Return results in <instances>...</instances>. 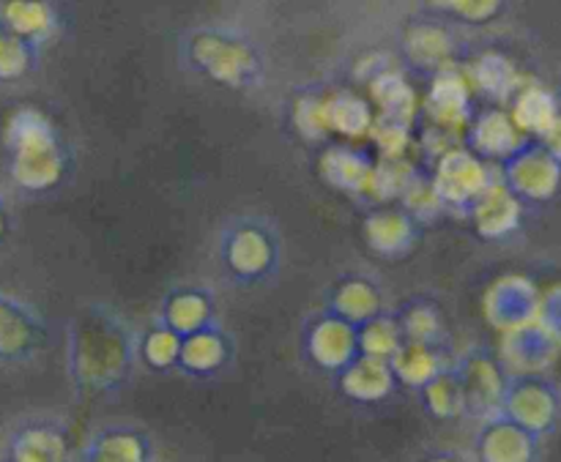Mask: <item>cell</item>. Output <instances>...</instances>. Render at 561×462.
Instances as JSON below:
<instances>
[{"label": "cell", "mask_w": 561, "mask_h": 462, "mask_svg": "<svg viewBox=\"0 0 561 462\" xmlns=\"http://www.w3.org/2000/svg\"><path fill=\"white\" fill-rule=\"evenodd\" d=\"M9 462H69V441L60 427L33 421L11 436Z\"/></svg>", "instance_id": "5bb4252c"}, {"label": "cell", "mask_w": 561, "mask_h": 462, "mask_svg": "<svg viewBox=\"0 0 561 462\" xmlns=\"http://www.w3.org/2000/svg\"><path fill=\"white\" fill-rule=\"evenodd\" d=\"M356 343H359L362 356H373V359L389 361L405 343L403 332H400L398 317H373V321L356 326Z\"/></svg>", "instance_id": "f1b7e54d"}, {"label": "cell", "mask_w": 561, "mask_h": 462, "mask_svg": "<svg viewBox=\"0 0 561 462\" xmlns=\"http://www.w3.org/2000/svg\"><path fill=\"white\" fill-rule=\"evenodd\" d=\"M398 203L414 222H431V219H438L447 211V206H444L442 197H438L436 186H433L431 175L420 173H416V178L411 181L409 189L403 192V197H400Z\"/></svg>", "instance_id": "1f68e13d"}, {"label": "cell", "mask_w": 561, "mask_h": 462, "mask_svg": "<svg viewBox=\"0 0 561 462\" xmlns=\"http://www.w3.org/2000/svg\"><path fill=\"white\" fill-rule=\"evenodd\" d=\"M469 142V151L477 153L480 159H507L518 153V129H515L507 115L491 109V113H482L471 124Z\"/></svg>", "instance_id": "d6986e66"}, {"label": "cell", "mask_w": 561, "mask_h": 462, "mask_svg": "<svg viewBox=\"0 0 561 462\" xmlns=\"http://www.w3.org/2000/svg\"><path fill=\"white\" fill-rule=\"evenodd\" d=\"M44 345V323L25 301L0 293V365H20Z\"/></svg>", "instance_id": "8992f818"}, {"label": "cell", "mask_w": 561, "mask_h": 462, "mask_svg": "<svg viewBox=\"0 0 561 462\" xmlns=\"http://www.w3.org/2000/svg\"><path fill=\"white\" fill-rule=\"evenodd\" d=\"M422 397H425L427 411H431L436 419H455L466 411V397L463 386H460L458 372L444 370L427 383L425 389H420Z\"/></svg>", "instance_id": "f546056e"}, {"label": "cell", "mask_w": 561, "mask_h": 462, "mask_svg": "<svg viewBox=\"0 0 561 462\" xmlns=\"http://www.w3.org/2000/svg\"><path fill=\"white\" fill-rule=\"evenodd\" d=\"M71 376L88 392L118 386L131 367V339L124 323L107 310H85L71 323Z\"/></svg>", "instance_id": "6da1fadb"}, {"label": "cell", "mask_w": 561, "mask_h": 462, "mask_svg": "<svg viewBox=\"0 0 561 462\" xmlns=\"http://www.w3.org/2000/svg\"><path fill=\"white\" fill-rule=\"evenodd\" d=\"M460 386H463L466 411L480 416H496V411L504 405L507 389L499 367L488 356H471L458 370Z\"/></svg>", "instance_id": "9c48e42d"}, {"label": "cell", "mask_w": 561, "mask_h": 462, "mask_svg": "<svg viewBox=\"0 0 561 462\" xmlns=\"http://www.w3.org/2000/svg\"><path fill=\"white\" fill-rule=\"evenodd\" d=\"M389 367L394 372V381L411 389H425L438 372H444V361L438 356L436 345L403 343L398 354L389 359Z\"/></svg>", "instance_id": "cb8c5ba5"}, {"label": "cell", "mask_w": 561, "mask_h": 462, "mask_svg": "<svg viewBox=\"0 0 561 462\" xmlns=\"http://www.w3.org/2000/svg\"><path fill=\"white\" fill-rule=\"evenodd\" d=\"M373 146L378 148V157L381 159H405L409 157V148H411V126L409 124H400V120L392 118H381L376 115L370 126V135Z\"/></svg>", "instance_id": "836d02e7"}, {"label": "cell", "mask_w": 561, "mask_h": 462, "mask_svg": "<svg viewBox=\"0 0 561 462\" xmlns=\"http://www.w3.org/2000/svg\"><path fill=\"white\" fill-rule=\"evenodd\" d=\"M0 27L38 49L58 31V11L49 0H3Z\"/></svg>", "instance_id": "30bf717a"}, {"label": "cell", "mask_w": 561, "mask_h": 462, "mask_svg": "<svg viewBox=\"0 0 561 462\" xmlns=\"http://www.w3.org/2000/svg\"><path fill=\"white\" fill-rule=\"evenodd\" d=\"M431 181L444 206L460 208V211H469L480 200L482 192L493 184L488 164L469 148H453L438 157Z\"/></svg>", "instance_id": "277c9868"}, {"label": "cell", "mask_w": 561, "mask_h": 462, "mask_svg": "<svg viewBox=\"0 0 561 462\" xmlns=\"http://www.w3.org/2000/svg\"><path fill=\"white\" fill-rule=\"evenodd\" d=\"M0 3H3V0H0Z\"/></svg>", "instance_id": "ab89813d"}, {"label": "cell", "mask_w": 561, "mask_h": 462, "mask_svg": "<svg viewBox=\"0 0 561 462\" xmlns=\"http://www.w3.org/2000/svg\"><path fill=\"white\" fill-rule=\"evenodd\" d=\"M82 462H148V443L131 430H104L93 438Z\"/></svg>", "instance_id": "83f0119b"}, {"label": "cell", "mask_w": 561, "mask_h": 462, "mask_svg": "<svg viewBox=\"0 0 561 462\" xmlns=\"http://www.w3.org/2000/svg\"><path fill=\"white\" fill-rule=\"evenodd\" d=\"M9 175L22 192H47L60 184L66 151L53 120L36 107H20L9 115L3 131Z\"/></svg>", "instance_id": "7a4b0ae2"}, {"label": "cell", "mask_w": 561, "mask_h": 462, "mask_svg": "<svg viewBox=\"0 0 561 462\" xmlns=\"http://www.w3.org/2000/svg\"><path fill=\"white\" fill-rule=\"evenodd\" d=\"M510 80V69L499 55H485L474 63L471 69V85L482 88L488 93H502L507 88Z\"/></svg>", "instance_id": "8d00e7d4"}, {"label": "cell", "mask_w": 561, "mask_h": 462, "mask_svg": "<svg viewBox=\"0 0 561 462\" xmlns=\"http://www.w3.org/2000/svg\"><path fill=\"white\" fill-rule=\"evenodd\" d=\"M321 168L323 181L334 189L351 192V195H362L367 186V178H370L373 159L367 151H359V148L351 146H332L321 153Z\"/></svg>", "instance_id": "2e32d148"}, {"label": "cell", "mask_w": 561, "mask_h": 462, "mask_svg": "<svg viewBox=\"0 0 561 462\" xmlns=\"http://www.w3.org/2000/svg\"><path fill=\"white\" fill-rule=\"evenodd\" d=\"M214 307L211 299L201 290H179L164 301L162 310V326L175 332L179 337H190V334L203 332L211 326Z\"/></svg>", "instance_id": "603a6c76"}, {"label": "cell", "mask_w": 561, "mask_h": 462, "mask_svg": "<svg viewBox=\"0 0 561 462\" xmlns=\"http://www.w3.org/2000/svg\"><path fill=\"white\" fill-rule=\"evenodd\" d=\"M365 241L383 257H403L416 244V222L405 211L383 208L365 219Z\"/></svg>", "instance_id": "8fae6325"}, {"label": "cell", "mask_w": 561, "mask_h": 462, "mask_svg": "<svg viewBox=\"0 0 561 462\" xmlns=\"http://www.w3.org/2000/svg\"><path fill=\"white\" fill-rule=\"evenodd\" d=\"M403 53L411 66L436 74L438 69L453 63L455 38L444 25H436V22H416V25H411L405 31Z\"/></svg>", "instance_id": "4fadbf2b"}, {"label": "cell", "mask_w": 561, "mask_h": 462, "mask_svg": "<svg viewBox=\"0 0 561 462\" xmlns=\"http://www.w3.org/2000/svg\"><path fill=\"white\" fill-rule=\"evenodd\" d=\"M367 88H370V104H376L381 118H392L409 126L414 124L416 96L403 71L387 66L373 80H367Z\"/></svg>", "instance_id": "e0dca14e"}, {"label": "cell", "mask_w": 561, "mask_h": 462, "mask_svg": "<svg viewBox=\"0 0 561 462\" xmlns=\"http://www.w3.org/2000/svg\"><path fill=\"white\" fill-rule=\"evenodd\" d=\"M5 230H9V208H5L3 197H0V241H3Z\"/></svg>", "instance_id": "74e56055"}, {"label": "cell", "mask_w": 561, "mask_h": 462, "mask_svg": "<svg viewBox=\"0 0 561 462\" xmlns=\"http://www.w3.org/2000/svg\"><path fill=\"white\" fill-rule=\"evenodd\" d=\"M230 359V345L222 332L214 326L203 328V332L190 334L181 339V356L179 365L192 376H211V372L222 370Z\"/></svg>", "instance_id": "44dd1931"}, {"label": "cell", "mask_w": 561, "mask_h": 462, "mask_svg": "<svg viewBox=\"0 0 561 462\" xmlns=\"http://www.w3.org/2000/svg\"><path fill=\"white\" fill-rule=\"evenodd\" d=\"M307 356L329 372H343L359 356L356 326L337 315H323L307 332Z\"/></svg>", "instance_id": "52a82bcc"}, {"label": "cell", "mask_w": 561, "mask_h": 462, "mask_svg": "<svg viewBox=\"0 0 561 462\" xmlns=\"http://www.w3.org/2000/svg\"><path fill=\"white\" fill-rule=\"evenodd\" d=\"M504 408H507V419L524 427L526 432L542 430L551 421L553 400L540 383H518L513 392L504 397Z\"/></svg>", "instance_id": "d4e9b609"}, {"label": "cell", "mask_w": 561, "mask_h": 462, "mask_svg": "<svg viewBox=\"0 0 561 462\" xmlns=\"http://www.w3.org/2000/svg\"><path fill=\"white\" fill-rule=\"evenodd\" d=\"M38 49L0 27V82H16L36 66Z\"/></svg>", "instance_id": "4dcf8cb0"}, {"label": "cell", "mask_w": 561, "mask_h": 462, "mask_svg": "<svg viewBox=\"0 0 561 462\" xmlns=\"http://www.w3.org/2000/svg\"><path fill=\"white\" fill-rule=\"evenodd\" d=\"M225 263L239 279H261L277 261V244L257 224H241L225 239Z\"/></svg>", "instance_id": "ba28073f"}, {"label": "cell", "mask_w": 561, "mask_h": 462, "mask_svg": "<svg viewBox=\"0 0 561 462\" xmlns=\"http://www.w3.org/2000/svg\"><path fill=\"white\" fill-rule=\"evenodd\" d=\"M181 339L168 326H157L142 337V359L153 367V370H170L179 365L181 356Z\"/></svg>", "instance_id": "d590c367"}, {"label": "cell", "mask_w": 561, "mask_h": 462, "mask_svg": "<svg viewBox=\"0 0 561 462\" xmlns=\"http://www.w3.org/2000/svg\"><path fill=\"white\" fill-rule=\"evenodd\" d=\"M507 181L513 195L540 200V197L551 195L553 186H557V164L542 151L515 153L507 168Z\"/></svg>", "instance_id": "ffe728a7"}, {"label": "cell", "mask_w": 561, "mask_h": 462, "mask_svg": "<svg viewBox=\"0 0 561 462\" xmlns=\"http://www.w3.org/2000/svg\"><path fill=\"white\" fill-rule=\"evenodd\" d=\"M469 211L471 219H474V228L480 230L485 239H502V235H507L510 230L518 224L520 203L510 186L493 181Z\"/></svg>", "instance_id": "9a60e30c"}, {"label": "cell", "mask_w": 561, "mask_h": 462, "mask_svg": "<svg viewBox=\"0 0 561 462\" xmlns=\"http://www.w3.org/2000/svg\"><path fill=\"white\" fill-rule=\"evenodd\" d=\"M482 462H531V436L510 419H491L477 443Z\"/></svg>", "instance_id": "ac0fdd59"}, {"label": "cell", "mask_w": 561, "mask_h": 462, "mask_svg": "<svg viewBox=\"0 0 561 462\" xmlns=\"http://www.w3.org/2000/svg\"><path fill=\"white\" fill-rule=\"evenodd\" d=\"M327 120L329 131H337V135L356 140V137L370 135V126L376 120V115H373L370 102L362 99L359 93L337 91L332 96H327Z\"/></svg>", "instance_id": "484cf974"}, {"label": "cell", "mask_w": 561, "mask_h": 462, "mask_svg": "<svg viewBox=\"0 0 561 462\" xmlns=\"http://www.w3.org/2000/svg\"><path fill=\"white\" fill-rule=\"evenodd\" d=\"M383 310V296L370 279L354 277L345 279L332 296V315L343 317L351 326H362V323L373 321L381 315Z\"/></svg>", "instance_id": "7402d4cb"}, {"label": "cell", "mask_w": 561, "mask_h": 462, "mask_svg": "<svg viewBox=\"0 0 561 462\" xmlns=\"http://www.w3.org/2000/svg\"><path fill=\"white\" fill-rule=\"evenodd\" d=\"M5 462H9V460H5Z\"/></svg>", "instance_id": "60d3db41"}, {"label": "cell", "mask_w": 561, "mask_h": 462, "mask_svg": "<svg viewBox=\"0 0 561 462\" xmlns=\"http://www.w3.org/2000/svg\"><path fill=\"white\" fill-rule=\"evenodd\" d=\"M394 372L389 361L373 359V356H356L343 372H340V389L345 397L356 403H381L394 389Z\"/></svg>", "instance_id": "7c38bea8"}, {"label": "cell", "mask_w": 561, "mask_h": 462, "mask_svg": "<svg viewBox=\"0 0 561 462\" xmlns=\"http://www.w3.org/2000/svg\"><path fill=\"white\" fill-rule=\"evenodd\" d=\"M294 126L307 140H323L329 135L327 120V96L318 93H305L294 104Z\"/></svg>", "instance_id": "e575fe53"}, {"label": "cell", "mask_w": 561, "mask_h": 462, "mask_svg": "<svg viewBox=\"0 0 561 462\" xmlns=\"http://www.w3.org/2000/svg\"><path fill=\"white\" fill-rule=\"evenodd\" d=\"M186 66L217 85L247 88L261 85L263 55L252 38L230 27H195L181 44Z\"/></svg>", "instance_id": "3957f363"}, {"label": "cell", "mask_w": 561, "mask_h": 462, "mask_svg": "<svg viewBox=\"0 0 561 462\" xmlns=\"http://www.w3.org/2000/svg\"><path fill=\"white\" fill-rule=\"evenodd\" d=\"M416 178V168L409 159H378L373 162L370 178L362 195L373 203H398L411 181Z\"/></svg>", "instance_id": "4316f807"}, {"label": "cell", "mask_w": 561, "mask_h": 462, "mask_svg": "<svg viewBox=\"0 0 561 462\" xmlns=\"http://www.w3.org/2000/svg\"><path fill=\"white\" fill-rule=\"evenodd\" d=\"M425 462H463V460L455 458V454H436V458H427Z\"/></svg>", "instance_id": "f35d334b"}, {"label": "cell", "mask_w": 561, "mask_h": 462, "mask_svg": "<svg viewBox=\"0 0 561 462\" xmlns=\"http://www.w3.org/2000/svg\"><path fill=\"white\" fill-rule=\"evenodd\" d=\"M400 332H403L405 343H420V345H436L444 332L442 315L436 307L431 304H411L403 315L398 317Z\"/></svg>", "instance_id": "d6a6232c"}, {"label": "cell", "mask_w": 561, "mask_h": 462, "mask_svg": "<svg viewBox=\"0 0 561 462\" xmlns=\"http://www.w3.org/2000/svg\"><path fill=\"white\" fill-rule=\"evenodd\" d=\"M471 77L458 66H444L433 74L431 93L425 99V115L436 129L458 135L471 120Z\"/></svg>", "instance_id": "5b68a950"}]
</instances>
